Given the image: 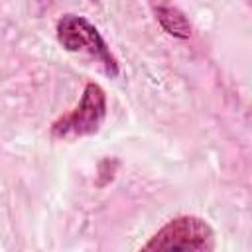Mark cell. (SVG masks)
Returning <instances> with one entry per match:
<instances>
[{
    "label": "cell",
    "instance_id": "cell-1",
    "mask_svg": "<svg viewBox=\"0 0 252 252\" xmlns=\"http://www.w3.org/2000/svg\"><path fill=\"white\" fill-rule=\"evenodd\" d=\"M57 41L63 45V49L71 53H83L93 57L110 79L118 77L116 57L110 53L102 35L87 18L77 14H65L57 22Z\"/></svg>",
    "mask_w": 252,
    "mask_h": 252
},
{
    "label": "cell",
    "instance_id": "cell-2",
    "mask_svg": "<svg viewBox=\"0 0 252 252\" xmlns=\"http://www.w3.org/2000/svg\"><path fill=\"white\" fill-rule=\"evenodd\" d=\"M215 248V232L211 224L193 215H183L171 219L163 224L142 250H195L205 252Z\"/></svg>",
    "mask_w": 252,
    "mask_h": 252
},
{
    "label": "cell",
    "instance_id": "cell-3",
    "mask_svg": "<svg viewBox=\"0 0 252 252\" xmlns=\"http://www.w3.org/2000/svg\"><path fill=\"white\" fill-rule=\"evenodd\" d=\"M106 116V93L98 83H87L79 104L57 118L51 126L53 138H81L100 130Z\"/></svg>",
    "mask_w": 252,
    "mask_h": 252
},
{
    "label": "cell",
    "instance_id": "cell-4",
    "mask_svg": "<svg viewBox=\"0 0 252 252\" xmlns=\"http://www.w3.org/2000/svg\"><path fill=\"white\" fill-rule=\"evenodd\" d=\"M156 18L161 26V30L177 39H189L191 37V24L185 18L181 10L169 4H159L156 8Z\"/></svg>",
    "mask_w": 252,
    "mask_h": 252
}]
</instances>
